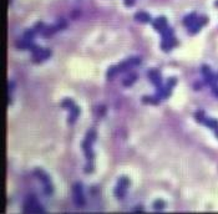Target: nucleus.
I'll use <instances>...</instances> for the list:
<instances>
[{"mask_svg": "<svg viewBox=\"0 0 218 214\" xmlns=\"http://www.w3.org/2000/svg\"><path fill=\"white\" fill-rule=\"evenodd\" d=\"M24 212L26 213H42L44 208L40 207V204L36 201L35 197H29L24 204Z\"/></svg>", "mask_w": 218, "mask_h": 214, "instance_id": "f257e3e1", "label": "nucleus"}, {"mask_svg": "<svg viewBox=\"0 0 218 214\" xmlns=\"http://www.w3.org/2000/svg\"><path fill=\"white\" fill-rule=\"evenodd\" d=\"M72 197H74V202H75L77 207H82L85 204V197H84L82 186L80 183H76L72 187Z\"/></svg>", "mask_w": 218, "mask_h": 214, "instance_id": "f03ea898", "label": "nucleus"}, {"mask_svg": "<svg viewBox=\"0 0 218 214\" xmlns=\"http://www.w3.org/2000/svg\"><path fill=\"white\" fill-rule=\"evenodd\" d=\"M208 21V19L207 18H200V19H197L195 23H193V25H191L190 26V31L192 34H196L198 32L201 30V28L203 26V25H206V23Z\"/></svg>", "mask_w": 218, "mask_h": 214, "instance_id": "7ed1b4c3", "label": "nucleus"}, {"mask_svg": "<svg viewBox=\"0 0 218 214\" xmlns=\"http://www.w3.org/2000/svg\"><path fill=\"white\" fill-rule=\"evenodd\" d=\"M176 45H177V40L173 39V36H171V37L163 39L161 47H162V50H165V51H170V50H171L172 47H175Z\"/></svg>", "mask_w": 218, "mask_h": 214, "instance_id": "20e7f679", "label": "nucleus"}, {"mask_svg": "<svg viewBox=\"0 0 218 214\" xmlns=\"http://www.w3.org/2000/svg\"><path fill=\"white\" fill-rule=\"evenodd\" d=\"M148 77H150V80L153 82V85H156L157 87L162 86V78H161V75L160 72L157 71V70H151L150 72H148Z\"/></svg>", "mask_w": 218, "mask_h": 214, "instance_id": "39448f33", "label": "nucleus"}, {"mask_svg": "<svg viewBox=\"0 0 218 214\" xmlns=\"http://www.w3.org/2000/svg\"><path fill=\"white\" fill-rule=\"evenodd\" d=\"M167 26H168V25H167V20H166L165 18H163V16L156 19V20H155V23H153V28L157 29L160 32L162 31V30H165Z\"/></svg>", "mask_w": 218, "mask_h": 214, "instance_id": "423d86ee", "label": "nucleus"}, {"mask_svg": "<svg viewBox=\"0 0 218 214\" xmlns=\"http://www.w3.org/2000/svg\"><path fill=\"white\" fill-rule=\"evenodd\" d=\"M135 20H137L140 23H148L151 20V16H150V14H147L145 11H140L135 15Z\"/></svg>", "mask_w": 218, "mask_h": 214, "instance_id": "0eeeda50", "label": "nucleus"}, {"mask_svg": "<svg viewBox=\"0 0 218 214\" xmlns=\"http://www.w3.org/2000/svg\"><path fill=\"white\" fill-rule=\"evenodd\" d=\"M35 176H36L39 179H41L44 184L50 183V178H49V176H47V174L44 172V171H41V169H35Z\"/></svg>", "mask_w": 218, "mask_h": 214, "instance_id": "6e6552de", "label": "nucleus"}, {"mask_svg": "<svg viewBox=\"0 0 218 214\" xmlns=\"http://www.w3.org/2000/svg\"><path fill=\"white\" fill-rule=\"evenodd\" d=\"M50 55H51L50 50H42V51L36 57H33V59H34V61L40 62V61H42V60H46L47 57H50Z\"/></svg>", "mask_w": 218, "mask_h": 214, "instance_id": "1a4fd4ad", "label": "nucleus"}, {"mask_svg": "<svg viewBox=\"0 0 218 214\" xmlns=\"http://www.w3.org/2000/svg\"><path fill=\"white\" fill-rule=\"evenodd\" d=\"M33 42H31V40H29V39H25V40H23V41H19L16 44V47L18 49H29L30 50L33 47Z\"/></svg>", "mask_w": 218, "mask_h": 214, "instance_id": "9d476101", "label": "nucleus"}, {"mask_svg": "<svg viewBox=\"0 0 218 214\" xmlns=\"http://www.w3.org/2000/svg\"><path fill=\"white\" fill-rule=\"evenodd\" d=\"M136 80H137V75L133 73V72H130V73H128V76L123 80V85H125V86H131Z\"/></svg>", "mask_w": 218, "mask_h": 214, "instance_id": "9b49d317", "label": "nucleus"}, {"mask_svg": "<svg viewBox=\"0 0 218 214\" xmlns=\"http://www.w3.org/2000/svg\"><path fill=\"white\" fill-rule=\"evenodd\" d=\"M202 123H205L206 126H208L210 128L218 129V121H217V119H213V118H205Z\"/></svg>", "mask_w": 218, "mask_h": 214, "instance_id": "f8f14e48", "label": "nucleus"}, {"mask_svg": "<svg viewBox=\"0 0 218 214\" xmlns=\"http://www.w3.org/2000/svg\"><path fill=\"white\" fill-rule=\"evenodd\" d=\"M71 109V113H70V118H69V121H70V123H74V121L79 117V114H80V108L76 107V106H74Z\"/></svg>", "mask_w": 218, "mask_h": 214, "instance_id": "ddd939ff", "label": "nucleus"}, {"mask_svg": "<svg viewBox=\"0 0 218 214\" xmlns=\"http://www.w3.org/2000/svg\"><path fill=\"white\" fill-rule=\"evenodd\" d=\"M196 20H197V15L193 13V14H191V15H188V16H186L183 21H185V25H187V26L190 28L191 25H193V23H195Z\"/></svg>", "mask_w": 218, "mask_h": 214, "instance_id": "4468645a", "label": "nucleus"}, {"mask_svg": "<svg viewBox=\"0 0 218 214\" xmlns=\"http://www.w3.org/2000/svg\"><path fill=\"white\" fill-rule=\"evenodd\" d=\"M143 101H145L146 103L158 105V102H160V98H157V97H151V96H148V97H143Z\"/></svg>", "mask_w": 218, "mask_h": 214, "instance_id": "2eb2a0df", "label": "nucleus"}, {"mask_svg": "<svg viewBox=\"0 0 218 214\" xmlns=\"http://www.w3.org/2000/svg\"><path fill=\"white\" fill-rule=\"evenodd\" d=\"M128 184H130V181H128V178L122 177V178H120V181H118L117 186H120V187H122V188H127Z\"/></svg>", "mask_w": 218, "mask_h": 214, "instance_id": "dca6fc26", "label": "nucleus"}, {"mask_svg": "<svg viewBox=\"0 0 218 214\" xmlns=\"http://www.w3.org/2000/svg\"><path fill=\"white\" fill-rule=\"evenodd\" d=\"M61 106L64 107V108H72L75 105H74V102H72V100H70V98H67V100H64V102L61 103Z\"/></svg>", "mask_w": 218, "mask_h": 214, "instance_id": "f3484780", "label": "nucleus"}, {"mask_svg": "<svg viewBox=\"0 0 218 214\" xmlns=\"http://www.w3.org/2000/svg\"><path fill=\"white\" fill-rule=\"evenodd\" d=\"M118 70H120V69H118L117 66H112V67L107 71V77H108V78H112V77H113V75H116Z\"/></svg>", "mask_w": 218, "mask_h": 214, "instance_id": "a211bd4d", "label": "nucleus"}, {"mask_svg": "<svg viewBox=\"0 0 218 214\" xmlns=\"http://www.w3.org/2000/svg\"><path fill=\"white\" fill-rule=\"evenodd\" d=\"M195 117L197 121H200V122H203V119H205V113H203V111H198L196 114H195Z\"/></svg>", "mask_w": 218, "mask_h": 214, "instance_id": "6ab92c4d", "label": "nucleus"}, {"mask_svg": "<svg viewBox=\"0 0 218 214\" xmlns=\"http://www.w3.org/2000/svg\"><path fill=\"white\" fill-rule=\"evenodd\" d=\"M67 26V23L65 21V20H60L57 24H56V28H57V30H60V29H65Z\"/></svg>", "mask_w": 218, "mask_h": 214, "instance_id": "aec40b11", "label": "nucleus"}, {"mask_svg": "<svg viewBox=\"0 0 218 214\" xmlns=\"http://www.w3.org/2000/svg\"><path fill=\"white\" fill-rule=\"evenodd\" d=\"M86 138L87 139H90V141H95V139H96V133H95V131H90V132H88L87 134H86Z\"/></svg>", "mask_w": 218, "mask_h": 214, "instance_id": "412c9836", "label": "nucleus"}, {"mask_svg": "<svg viewBox=\"0 0 218 214\" xmlns=\"http://www.w3.org/2000/svg\"><path fill=\"white\" fill-rule=\"evenodd\" d=\"M177 83V78H175V77H171V78H168V81H167V86L168 87H173Z\"/></svg>", "mask_w": 218, "mask_h": 214, "instance_id": "4be33fe9", "label": "nucleus"}, {"mask_svg": "<svg viewBox=\"0 0 218 214\" xmlns=\"http://www.w3.org/2000/svg\"><path fill=\"white\" fill-rule=\"evenodd\" d=\"M153 207H155V209H163L165 208V203H163L162 201H157L155 204H153Z\"/></svg>", "mask_w": 218, "mask_h": 214, "instance_id": "5701e85b", "label": "nucleus"}, {"mask_svg": "<svg viewBox=\"0 0 218 214\" xmlns=\"http://www.w3.org/2000/svg\"><path fill=\"white\" fill-rule=\"evenodd\" d=\"M44 189H45V193H46V194H51V193H52V186H51V183L45 184Z\"/></svg>", "mask_w": 218, "mask_h": 214, "instance_id": "b1692460", "label": "nucleus"}, {"mask_svg": "<svg viewBox=\"0 0 218 214\" xmlns=\"http://www.w3.org/2000/svg\"><path fill=\"white\" fill-rule=\"evenodd\" d=\"M34 35H35V32H34V30H28V31L25 32V39L31 40V39L34 37Z\"/></svg>", "mask_w": 218, "mask_h": 214, "instance_id": "393cba45", "label": "nucleus"}, {"mask_svg": "<svg viewBox=\"0 0 218 214\" xmlns=\"http://www.w3.org/2000/svg\"><path fill=\"white\" fill-rule=\"evenodd\" d=\"M212 92H213V95H214L216 97H218V85L212 86Z\"/></svg>", "mask_w": 218, "mask_h": 214, "instance_id": "a878e982", "label": "nucleus"}, {"mask_svg": "<svg viewBox=\"0 0 218 214\" xmlns=\"http://www.w3.org/2000/svg\"><path fill=\"white\" fill-rule=\"evenodd\" d=\"M216 6L218 8V0H217V1H216Z\"/></svg>", "mask_w": 218, "mask_h": 214, "instance_id": "bb28decb", "label": "nucleus"}]
</instances>
